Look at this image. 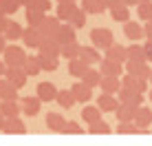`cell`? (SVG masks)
Instances as JSON below:
<instances>
[{
	"instance_id": "6da1fadb",
	"label": "cell",
	"mask_w": 152,
	"mask_h": 146,
	"mask_svg": "<svg viewBox=\"0 0 152 146\" xmlns=\"http://www.w3.org/2000/svg\"><path fill=\"white\" fill-rule=\"evenodd\" d=\"M91 40H93V46H97V49L106 51L110 44H115V35L110 29H104V27H97L91 31Z\"/></svg>"
},
{
	"instance_id": "7a4b0ae2",
	"label": "cell",
	"mask_w": 152,
	"mask_h": 146,
	"mask_svg": "<svg viewBox=\"0 0 152 146\" xmlns=\"http://www.w3.org/2000/svg\"><path fill=\"white\" fill-rule=\"evenodd\" d=\"M4 62H7V66H24V62H27L29 55L24 53V49H20V46L15 44H7V49H4Z\"/></svg>"
},
{
	"instance_id": "3957f363",
	"label": "cell",
	"mask_w": 152,
	"mask_h": 146,
	"mask_svg": "<svg viewBox=\"0 0 152 146\" xmlns=\"http://www.w3.org/2000/svg\"><path fill=\"white\" fill-rule=\"evenodd\" d=\"M119 102H124V104H132V106H139V104H143V93L141 91H134V88H130V86H124L119 88Z\"/></svg>"
},
{
	"instance_id": "277c9868",
	"label": "cell",
	"mask_w": 152,
	"mask_h": 146,
	"mask_svg": "<svg viewBox=\"0 0 152 146\" xmlns=\"http://www.w3.org/2000/svg\"><path fill=\"white\" fill-rule=\"evenodd\" d=\"M40 51H44V53H51V55H55V58H60V55H62V42L57 40V35H42Z\"/></svg>"
},
{
	"instance_id": "5b68a950",
	"label": "cell",
	"mask_w": 152,
	"mask_h": 146,
	"mask_svg": "<svg viewBox=\"0 0 152 146\" xmlns=\"http://www.w3.org/2000/svg\"><path fill=\"white\" fill-rule=\"evenodd\" d=\"M2 133H7V135H24L27 133V126H24V122L20 119V115L7 117L4 119V126H2Z\"/></svg>"
},
{
	"instance_id": "8992f818",
	"label": "cell",
	"mask_w": 152,
	"mask_h": 146,
	"mask_svg": "<svg viewBox=\"0 0 152 146\" xmlns=\"http://www.w3.org/2000/svg\"><path fill=\"white\" fill-rule=\"evenodd\" d=\"M126 71L132 73V75L145 77V80H150V73H152L148 62H134V60H126Z\"/></svg>"
},
{
	"instance_id": "52a82bcc",
	"label": "cell",
	"mask_w": 152,
	"mask_h": 146,
	"mask_svg": "<svg viewBox=\"0 0 152 146\" xmlns=\"http://www.w3.org/2000/svg\"><path fill=\"white\" fill-rule=\"evenodd\" d=\"M0 97H2V100H20L18 97V86H15L7 75L0 77Z\"/></svg>"
},
{
	"instance_id": "ba28073f",
	"label": "cell",
	"mask_w": 152,
	"mask_h": 146,
	"mask_svg": "<svg viewBox=\"0 0 152 146\" xmlns=\"http://www.w3.org/2000/svg\"><path fill=\"white\" fill-rule=\"evenodd\" d=\"M124 62H117V60H110V58H104L99 62V71L102 75H121V71L126 66H121Z\"/></svg>"
},
{
	"instance_id": "9c48e42d",
	"label": "cell",
	"mask_w": 152,
	"mask_h": 146,
	"mask_svg": "<svg viewBox=\"0 0 152 146\" xmlns=\"http://www.w3.org/2000/svg\"><path fill=\"white\" fill-rule=\"evenodd\" d=\"M4 75L9 77V80L13 82L18 88H22L24 84H27V71L22 69V66H7V71H4Z\"/></svg>"
},
{
	"instance_id": "30bf717a",
	"label": "cell",
	"mask_w": 152,
	"mask_h": 146,
	"mask_svg": "<svg viewBox=\"0 0 152 146\" xmlns=\"http://www.w3.org/2000/svg\"><path fill=\"white\" fill-rule=\"evenodd\" d=\"M124 33L128 35L132 42H139L145 35V31H143V24H139L137 20H128V22H124Z\"/></svg>"
},
{
	"instance_id": "8fae6325",
	"label": "cell",
	"mask_w": 152,
	"mask_h": 146,
	"mask_svg": "<svg viewBox=\"0 0 152 146\" xmlns=\"http://www.w3.org/2000/svg\"><path fill=\"white\" fill-rule=\"evenodd\" d=\"M121 84L134 88V91H141V93L148 91V80H145V77H139V75H132V73H126L121 77Z\"/></svg>"
},
{
	"instance_id": "7c38bea8",
	"label": "cell",
	"mask_w": 152,
	"mask_h": 146,
	"mask_svg": "<svg viewBox=\"0 0 152 146\" xmlns=\"http://www.w3.org/2000/svg\"><path fill=\"white\" fill-rule=\"evenodd\" d=\"M97 106L102 108L104 113H115V111H117V106H119V100L113 95V93H104L102 91V95L97 97Z\"/></svg>"
},
{
	"instance_id": "4fadbf2b",
	"label": "cell",
	"mask_w": 152,
	"mask_h": 146,
	"mask_svg": "<svg viewBox=\"0 0 152 146\" xmlns=\"http://www.w3.org/2000/svg\"><path fill=\"white\" fill-rule=\"evenodd\" d=\"M22 40H24V44H27V46H31V49H40V42H42L40 29L29 24V27L24 29V33H22Z\"/></svg>"
},
{
	"instance_id": "5bb4252c",
	"label": "cell",
	"mask_w": 152,
	"mask_h": 146,
	"mask_svg": "<svg viewBox=\"0 0 152 146\" xmlns=\"http://www.w3.org/2000/svg\"><path fill=\"white\" fill-rule=\"evenodd\" d=\"M60 24H62V20L57 18V15H46L38 29H40V33H42V35H55V33H57V29H60Z\"/></svg>"
},
{
	"instance_id": "9a60e30c",
	"label": "cell",
	"mask_w": 152,
	"mask_h": 146,
	"mask_svg": "<svg viewBox=\"0 0 152 146\" xmlns=\"http://www.w3.org/2000/svg\"><path fill=\"white\" fill-rule=\"evenodd\" d=\"M38 97L42 102H53L57 97V86L53 82H40L38 84Z\"/></svg>"
},
{
	"instance_id": "2e32d148",
	"label": "cell",
	"mask_w": 152,
	"mask_h": 146,
	"mask_svg": "<svg viewBox=\"0 0 152 146\" xmlns=\"http://www.w3.org/2000/svg\"><path fill=\"white\" fill-rule=\"evenodd\" d=\"M0 113L4 117H15L22 113V104H20V100H2L0 102Z\"/></svg>"
},
{
	"instance_id": "e0dca14e",
	"label": "cell",
	"mask_w": 152,
	"mask_h": 146,
	"mask_svg": "<svg viewBox=\"0 0 152 146\" xmlns=\"http://www.w3.org/2000/svg\"><path fill=\"white\" fill-rule=\"evenodd\" d=\"M71 91H73V95H75V100L77 102H88L93 97V86H88V84H84V82H75V84L71 86Z\"/></svg>"
},
{
	"instance_id": "ac0fdd59",
	"label": "cell",
	"mask_w": 152,
	"mask_h": 146,
	"mask_svg": "<svg viewBox=\"0 0 152 146\" xmlns=\"http://www.w3.org/2000/svg\"><path fill=\"white\" fill-rule=\"evenodd\" d=\"M99 86H102L104 93H119V88H121V80H119V75H102V82H99Z\"/></svg>"
},
{
	"instance_id": "d6986e66",
	"label": "cell",
	"mask_w": 152,
	"mask_h": 146,
	"mask_svg": "<svg viewBox=\"0 0 152 146\" xmlns=\"http://www.w3.org/2000/svg\"><path fill=\"white\" fill-rule=\"evenodd\" d=\"M66 122H69V119H64L60 113H49V115H46V128L53 131V133H64Z\"/></svg>"
},
{
	"instance_id": "ffe728a7",
	"label": "cell",
	"mask_w": 152,
	"mask_h": 146,
	"mask_svg": "<svg viewBox=\"0 0 152 146\" xmlns=\"http://www.w3.org/2000/svg\"><path fill=\"white\" fill-rule=\"evenodd\" d=\"M139 106H132V104H119L117 111H115V115H117V122H132L134 119V113H137Z\"/></svg>"
},
{
	"instance_id": "44dd1931",
	"label": "cell",
	"mask_w": 152,
	"mask_h": 146,
	"mask_svg": "<svg viewBox=\"0 0 152 146\" xmlns=\"http://www.w3.org/2000/svg\"><path fill=\"white\" fill-rule=\"evenodd\" d=\"M77 4L75 2H60L57 4V18L62 20V22H71V18L77 13Z\"/></svg>"
},
{
	"instance_id": "7402d4cb",
	"label": "cell",
	"mask_w": 152,
	"mask_h": 146,
	"mask_svg": "<svg viewBox=\"0 0 152 146\" xmlns=\"http://www.w3.org/2000/svg\"><path fill=\"white\" fill-rule=\"evenodd\" d=\"M40 97L38 95H27V97H22L20 100V104H22V113L24 115H38V111H40Z\"/></svg>"
},
{
	"instance_id": "603a6c76",
	"label": "cell",
	"mask_w": 152,
	"mask_h": 146,
	"mask_svg": "<svg viewBox=\"0 0 152 146\" xmlns=\"http://www.w3.org/2000/svg\"><path fill=\"white\" fill-rule=\"evenodd\" d=\"M106 58H110V60H117V62H126L128 60V46H124V44H110L106 49Z\"/></svg>"
},
{
	"instance_id": "cb8c5ba5",
	"label": "cell",
	"mask_w": 152,
	"mask_h": 146,
	"mask_svg": "<svg viewBox=\"0 0 152 146\" xmlns=\"http://www.w3.org/2000/svg\"><path fill=\"white\" fill-rule=\"evenodd\" d=\"M134 124H137L139 128H148L150 124H152V111L148 106H139L137 108V113H134V119H132Z\"/></svg>"
},
{
	"instance_id": "d4e9b609",
	"label": "cell",
	"mask_w": 152,
	"mask_h": 146,
	"mask_svg": "<svg viewBox=\"0 0 152 146\" xmlns=\"http://www.w3.org/2000/svg\"><path fill=\"white\" fill-rule=\"evenodd\" d=\"M55 35H57V40H60L62 44H66V42H73V40H75V27H73L71 22H62Z\"/></svg>"
},
{
	"instance_id": "484cf974",
	"label": "cell",
	"mask_w": 152,
	"mask_h": 146,
	"mask_svg": "<svg viewBox=\"0 0 152 146\" xmlns=\"http://www.w3.org/2000/svg\"><path fill=\"white\" fill-rule=\"evenodd\" d=\"M88 69H91V64H88V62H84L82 58H73V60H69V73H71L73 77H82Z\"/></svg>"
},
{
	"instance_id": "4316f807",
	"label": "cell",
	"mask_w": 152,
	"mask_h": 146,
	"mask_svg": "<svg viewBox=\"0 0 152 146\" xmlns=\"http://www.w3.org/2000/svg\"><path fill=\"white\" fill-rule=\"evenodd\" d=\"M80 58L84 62H88V64H99V62H102V55H99L97 46H82Z\"/></svg>"
},
{
	"instance_id": "83f0119b",
	"label": "cell",
	"mask_w": 152,
	"mask_h": 146,
	"mask_svg": "<svg viewBox=\"0 0 152 146\" xmlns=\"http://www.w3.org/2000/svg\"><path fill=\"white\" fill-rule=\"evenodd\" d=\"M38 62H40V66H42V71H55L57 69V58L55 55H51V53H44V51H40L38 55Z\"/></svg>"
},
{
	"instance_id": "f1b7e54d",
	"label": "cell",
	"mask_w": 152,
	"mask_h": 146,
	"mask_svg": "<svg viewBox=\"0 0 152 146\" xmlns=\"http://www.w3.org/2000/svg\"><path fill=\"white\" fill-rule=\"evenodd\" d=\"M82 9L86 13H102L104 9H108L106 0H82Z\"/></svg>"
},
{
	"instance_id": "f546056e",
	"label": "cell",
	"mask_w": 152,
	"mask_h": 146,
	"mask_svg": "<svg viewBox=\"0 0 152 146\" xmlns=\"http://www.w3.org/2000/svg\"><path fill=\"white\" fill-rule=\"evenodd\" d=\"M55 102L60 104L62 108H73V104H75L77 100H75V95H73V91L69 88H62V91H57V97H55Z\"/></svg>"
},
{
	"instance_id": "4dcf8cb0",
	"label": "cell",
	"mask_w": 152,
	"mask_h": 146,
	"mask_svg": "<svg viewBox=\"0 0 152 146\" xmlns=\"http://www.w3.org/2000/svg\"><path fill=\"white\" fill-rule=\"evenodd\" d=\"M128 60H134V62H148L145 49H143L139 42H132V44L128 46Z\"/></svg>"
},
{
	"instance_id": "1f68e13d",
	"label": "cell",
	"mask_w": 152,
	"mask_h": 146,
	"mask_svg": "<svg viewBox=\"0 0 152 146\" xmlns=\"http://www.w3.org/2000/svg\"><path fill=\"white\" fill-rule=\"evenodd\" d=\"M102 108L99 106H84L82 108V119L84 122H88V124H93V122H97V119H102Z\"/></svg>"
},
{
	"instance_id": "d6a6232c",
	"label": "cell",
	"mask_w": 152,
	"mask_h": 146,
	"mask_svg": "<svg viewBox=\"0 0 152 146\" xmlns=\"http://www.w3.org/2000/svg\"><path fill=\"white\" fill-rule=\"evenodd\" d=\"M80 51H82V44H77V40H73V42H66V44H62V55H64L66 60L80 58Z\"/></svg>"
},
{
	"instance_id": "836d02e7",
	"label": "cell",
	"mask_w": 152,
	"mask_h": 146,
	"mask_svg": "<svg viewBox=\"0 0 152 146\" xmlns=\"http://www.w3.org/2000/svg\"><path fill=\"white\" fill-rule=\"evenodd\" d=\"M22 33H24V29H22V24H18L15 20H9V24H7V31H4V35H7V40H18V38H22Z\"/></svg>"
},
{
	"instance_id": "e575fe53",
	"label": "cell",
	"mask_w": 152,
	"mask_h": 146,
	"mask_svg": "<svg viewBox=\"0 0 152 146\" xmlns=\"http://www.w3.org/2000/svg\"><path fill=\"white\" fill-rule=\"evenodd\" d=\"M110 15H113V20H117V22H128V20H130V9H128V4L113 7V9H110Z\"/></svg>"
},
{
	"instance_id": "d590c367",
	"label": "cell",
	"mask_w": 152,
	"mask_h": 146,
	"mask_svg": "<svg viewBox=\"0 0 152 146\" xmlns=\"http://www.w3.org/2000/svg\"><path fill=\"white\" fill-rule=\"evenodd\" d=\"M82 82H84V84H88V86H99V82H102V71L88 69V71L82 75Z\"/></svg>"
},
{
	"instance_id": "8d00e7d4",
	"label": "cell",
	"mask_w": 152,
	"mask_h": 146,
	"mask_svg": "<svg viewBox=\"0 0 152 146\" xmlns=\"http://www.w3.org/2000/svg\"><path fill=\"white\" fill-rule=\"evenodd\" d=\"M88 133L91 135H108L110 133V126H108V122H104V119H97V122L88 124Z\"/></svg>"
},
{
	"instance_id": "74e56055",
	"label": "cell",
	"mask_w": 152,
	"mask_h": 146,
	"mask_svg": "<svg viewBox=\"0 0 152 146\" xmlns=\"http://www.w3.org/2000/svg\"><path fill=\"white\" fill-rule=\"evenodd\" d=\"M46 18L44 11H35V9H27V22L31 24V27H40L42 20Z\"/></svg>"
},
{
	"instance_id": "f35d334b",
	"label": "cell",
	"mask_w": 152,
	"mask_h": 146,
	"mask_svg": "<svg viewBox=\"0 0 152 146\" xmlns=\"http://www.w3.org/2000/svg\"><path fill=\"white\" fill-rule=\"evenodd\" d=\"M24 71H27V75H31V77H35L38 73L42 71V66H40V62H38V58H27V62H24V66H22Z\"/></svg>"
},
{
	"instance_id": "ab89813d",
	"label": "cell",
	"mask_w": 152,
	"mask_h": 146,
	"mask_svg": "<svg viewBox=\"0 0 152 146\" xmlns=\"http://www.w3.org/2000/svg\"><path fill=\"white\" fill-rule=\"evenodd\" d=\"M117 133H119V135H137V133H139V126H137L134 122H119Z\"/></svg>"
},
{
	"instance_id": "60d3db41",
	"label": "cell",
	"mask_w": 152,
	"mask_h": 146,
	"mask_svg": "<svg viewBox=\"0 0 152 146\" xmlns=\"http://www.w3.org/2000/svg\"><path fill=\"white\" fill-rule=\"evenodd\" d=\"M137 15H139L141 20H150V18H152V0L137 4Z\"/></svg>"
},
{
	"instance_id": "b9f144b4",
	"label": "cell",
	"mask_w": 152,
	"mask_h": 146,
	"mask_svg": "<svg viewBox=\"0 0 152 146\" xmlns=\"http://www.w3.org/2000/svg\"><path fill=\"white\" fill-rule=\"evenodd\" d=\"M27 9H35V11H44L46 13L51 9V0H29Z\"/></svg>"
},
{
	"instance_id": "7bdbcfd3",
	"label": "cell",
	"mask_w": 152,
	"mask_h": 146,
	"mask_svg": "<svg viewBox=\"0 0 152 146\" xmlns=\"http://www.w3.org/2000/svg\"><path fill=\"white\" fill-rule=\"evenodd\" d=\"M71 24H73L75 29H80V27H84V24H86V11H84L82 7L77 9V13L71 18Z\"/></svg>"
},
{
	"instance_id": "ee69618b",
	"label": "cell",
	"mask_w": 152,
	"mask_h": 146,
	"mask_svg": "<svg viewBox=\"0 0 152 146\" xmlns=\"http://www.w3.org/2000/svg\"><path fill=\"white\" fill-rule=\"evenodd\" d=\"M2 4H4V13H15L20 7H22V2L20 0H2Z\"/></svg>"
},
{
	"instance_id": "f6af8a7d",
	"label": "cell",
	"mask_w": 152,
	"mask_h": 146,
	"mask_svg": "<svg viewBox=\"0 0 152 146\" xmlns=\"http://www.w3.org/2000/svg\"><path fill=\"white\" fill-rule=\"evenodd\" d=\"M64 133H66V135H80V133H82V126H80L77 122H73V119H69V122H66Z\"/></svg>"
},
{
	"instance_id": "bcb514c9",
	"label": "cell",
	"mask_w": 152,
	"mask_h": 146,
	"mask_svg": "<svg viewBox=\"0 0 152 146\" xmlns=\"http://www.w3.org/2000/svg\"><path fill=\"white\" fill-rule=\"evenodd\" d=\"M7 24H9L7 13H0V33H4V31H7Z\"/></svg>"
},
{
	"instance_id": "7dc6e473",
	"label": "cell",
	"mask_w": 152,
	"mask_h": 146,
	"mask_svg": "<svg viewBox=\"0 0 152 146\" xmlns=\"http://www.w3.org/2000/svg\"><path fill=\"white\" fill-rule=\"evenodd\" d=\"M143 49H145V55H148V62H152V40L143 44Z\"/></svg>"
},
{
	"instance_id": "c3c4849f",
	"label": "cell",
	"mask_w": 152,
	"mask_h": 146,
	"mask_svg": "<svg viewBox=\"0 0 152 146\" xmlns=\"http://www.w3.org/2000/svg\"><path fill=\"white\" fill-rule=\"evenodd\" d=\"M143 31H145V38H148V40H152V22H150V20L143 24Z\"/></svg>"
},
{
	"instance_id": "681fc988",
	"label": "cell",
	"mask_w": 152,
	"mask_h": 146,
	"mask_svg": "<svg viewBox=\"0 0 152 146\" xmlns=\"http://www.w3.org/2000/svg\"><path fill=\"white\" fill-rule=\"evenodd\" d=\"M4 49H7V35L0 33V53H4Z\"/></svg>"
},
{
	"instance_id": "f907efd6",
	"label": "cell",
	"mask_w": 152,
	"mask_h": 146,
	"mask_svg": "<svg viewBox=\"0 0 152 146\" xmlns=\"http://www.w3.org/2000/svg\"><path fill=\"white\" fill-rule=\"evenodd\" d=\"M106 4H108V9H113V7H119V4H126L124 0H106Z\"/></svg>"
},
{
	"instance_id": "816d5d0a",
	"label": "cell",
	"mask_w": 152,
	"mask_h": 146,
	"mask_svg": "<svg viewBox=\"0 0 152 146\" xmlns=\"http://www.w3.org/2000/svg\"><path fill=\"white\" fill-rule=\"evenodd\" d=\"M4 71H7V62H4V60H0V77L4 75Z\"/></svg>"
},
{
	"instance_id": "f5cc1de1",
	"label": "cell",
	"mask_w": 152,
	"mask_h": 146,
	"mask_svg": "<svg viewBox=\"0 0 152 146\" xmlns=\"http://www.w3.org/2000/svg\"><path fill=\"white\" fill-rule=\"evenodd\" d=\"M4 119H7V117H4L2 113H0V133H2V126H4Z\"/></svg>"
},
{
	"instance_id": "db71d44e",
	"label": "cell",
	"mask_w": 152,
	"mask_h": 146,
	"mask_svg": "<svg viewBox=\"0 0 152 146\" xmlns=\"http://www.w3.org/2000/svg\"><path fill=\"white\" fill-rule=\"evenodd\" d=\"M124 2L128 4V7H130V4H139V0H124Z\"/></svg>"
},
{
	"instance_id": "11a10c76",
	"label": "cell",
	"mask_w": 152,
	"mask_h": 146,
	"mask_svg": "<svg viewBox=\"0 0 152 146\" xmlns=\"http://www.w3.org/2000/svg\"><path fill=\"white\" fill-rule=\"evenodd\" d=\"M0 13H4V4H2V0H0Z\"/></svg>"
},
{
	"instance_id": "9f6ffc18",
	"label": "cell",
	"mask_w": 152,
	"mask_h": 146,
	"mask_svg": "<svg viewBox=\"0 0 152 146\" xmlns=\"http://www.w3.org/2000/svg\"><path fill=\"white\" fill-rule=\"evenodd\" d=\"M60 2H75V0H60Z\"/></svg>"
},
{
	"instance_id": "6f0895ef",
	"label": "cell",
	"mask_w": 152,
	"mask_h": 146,
	"mask_svg": "<svg viewBox=\"0 0 152 146\" xmlns=\"http://www.w3.org/2000/svg\"><path fill=\"white\" fill-rule=\"evenodd\" d=\"M20 2H22V4H24V7H27V2H29V0H20Z\"/></svg>"
},
{
	"instance_id": "680465c9",
	"label": "cell",
	"mask_w": 152,
	"mask_h": 146,
	"mask_svg": "<svg viewBox=\"0 0 152 146\" xmlns=\"http://www.w3.org/2000/svg\"><path fill=\"white\" fill-rule=\"evenodd\" d=\"M148 82H150V84H152V73H150V80H148Z\"/></svg>"
},
{
	"instance_id": "91938a15",
	"label": "cell",
	"mask_w": 152,
	"mask_h": 146,
	"mask_svg": "<svg viewBox=\"0 0 152 146\" xmlns=\"http://www.w3.org/2000/svg\"><path fill=\"white\" fill-rule=\"evenodd\" d=\"M150 102H152V88H150Z\"/></svg>"
},
{
	"instance_id": "94428289",
	"label": "cell",
	"mask_w": 152,
	"mask_h": 146,
	"mask_svg": "<svg viewBox=\"0 0 152 146\" xmlns=\"http://www.w3.org/2000/svg\"><path fill=\"white\" fill-rule=\"evenodd\" d=\"M139 2H148V0H139Z\"/></svg>"
},
{
	"instance_id": "6125c7cd",
	"label": "cell",
	"mask_w": 152,
	"mask_h": 146,
	"mask_svg": "<svg viewBox=\"0 0 152 146\" xmlns=\"http://www.w3.org/2000/svg\"><path fill=\"white\" fill-rule=\"evenodd\" d=\"M0 102H2V97H0Z\"/></svg>"
},
{
	"instance_id": "be15d7a7",
	"label": "cell",
	"mask_w": 152,
	"mask_h": 146,
	"mask_svg": "<svg viewBox=\"0 0 152 146\" xmlns=\"http://www.w3.org/2000/svg\"><path fill=\"white\" fill-rule=\"evenodd\" d=\"M150 22H152V18H150Z\"/></svg>"
}]
</instances>
